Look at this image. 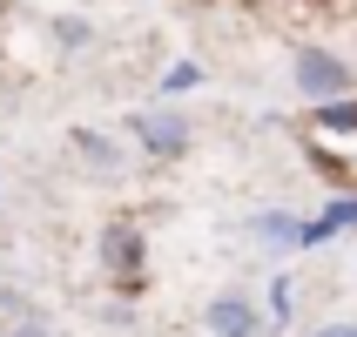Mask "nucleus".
Here are the masks:
<instances>
[{
    "label": "nucleus",
    "instance_id": "6",
    "mask_svg": "<svg viewBox=\"0 0 357 337\" xmlns=\"http://www.w3.org/2000/svg\"><path fill=\"white\" fill-rule=\"evenodd\" d=\"M250 230H257V237H270V243H297V250H303V223H290L283 209H277V216H257Z\"/></svg>",
    "mask_w": 357,
    "mask_h": 337
},
{
    "label": "nucleus",
    "instance_id": "1",
    "mask_svg": "<svg viewBox=\"0 0 357 337\" xmlns=\"http://www.w3.org/2000/svg\"><path fill=\"white\" fill-rule=\"evenodd\" d=\"M290 81H297L303 101H337V95H351V68H344L331 47H297V54H290Z\"/></svg>",
    "mask_w": 357,
    "mask_h": 337
},
{
    "label": "nucleus",
    "instance_id": "9",
    "mask_svg": "<svg viewBox=\"0 0 357 337\" xmlns=\"http://www.w3.org/2000/svg\"><path fill=\"white\" fill-rule=\"evenodd\" d=\"M270 317L290 324V283H283V277H277V290H270Z\"/></svg>",
    "mask_w": 357,
    "mask_h": 337
},
{
    "label": "nucleus",
    "instance_id": "8",
    "mask_svg": "<svg viewBox=\"0 0 357 337\" xmlns=\"http://www.w3.org/2000/svg\"><path fill=\"white\" fill-rule=\"evenodd\" d=\"M317 121H324V128H357V101H317Z\"/></svg>",
    "mask_w": 357,
    "mask_h": 337
},
{
    "label": "nucleus",
    "instance_id": "10",
    "mask_svg": "<svg viewBox=\"0 0 357 337\" xmlns=\"http://www.w3.org/2000/svg\"><path fill=\"white\" fill-rule=\"evenodd\" d=\"M310 337H357V324H344V317H337V324H317Z\"/></svg>",
    "mask_w": 357,
    "mask_h": 337
},
{
    "label": "nucleus",
    "instance_id": "11",
    "mask_svg": "<svg viewBox=\"0 0 357 337\" xmlns=\"http://www.w3.org/2000/svg\"><path fill=\"white\" fill-rule=\"evenodd\" d=\"M7 337H54V331H40V324H14Z\"/></svg>",
    "mask_w": 357,
    "mask_h": 337
},
{
    "label": "nucleus",
    "instance_id": "7",
    "mask_svg": "<svg viewBox=\"0 0 357 337\" xmlns=\"http://www.w3.org/2000/svg\"><path fill=\"white\" fill-rule=\"evenodd\" d=\"M54 40H61V54H81V47H88V40H95V27H88V20H54Z\"/></svg>",
    "mask_w": 357,
    "mask_h": 337
},
{
    "label": "nucleus",
    "instance_id": "5",
    "mask_svg": "<svg viewBox=\"0 0 357 337\" xmlns=\"http://www.w3.org/2000/svg\"><path fill=\"white\" fill-rule=\"evenodd\" d=\"M75 149H81V162H88L95 176H115V169H121V149H115L108 135H95V128H81V135H75Z\"/></svg>",
    "mask_w": 357,
    "mask_h": 337
},
{
    "label": "nucleus",
    "instance_id": "3",
    "mask_svg": "<svg viewBox=\"0 0 357 337\" xmlns=\"http://www.w3.org/2000/svg\"><path fill=\"white\" fill-rule=\"evenodd\" d=\"M101 263H108V277H115L121 290L142 283V230L135 223H108V230H101Z\"/></svg>",
    "mask_w": 357,
    "mask_h": 337
},
{
    "label": "nucleus",
    "instance_id": "4",
    "mask_svg": "<svg viewBox=\"0 0 357 337\" xmlns=\"http://www.w3.org/2000/svg\"><path fill=\"white\" fill-rule=\"evenodd\" d=\"M202 324H209L216 337H263V324H270V317H263V310L243 297V290H222V297L202 310Z\"/></svg>",
    "mask_w": 357,
    "mask_h": 337
},
{
    "label": "nucleus",
    "instance_id": "2",
    "mask_svg": "<svg viewBox=\"0 0 357 337\" xmlns=\"http://www.w3.org/2000/svg\"><path fill=\"white\" fill-rule=\"evenodd\" d=\"M128 135L142 142V156H155V162L189 156V121L169 115V108H149V115H135V121H128Z\"/></svg>",
    "mask_w": 357,
    "mask_h": 337
}]
</instances>
